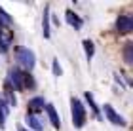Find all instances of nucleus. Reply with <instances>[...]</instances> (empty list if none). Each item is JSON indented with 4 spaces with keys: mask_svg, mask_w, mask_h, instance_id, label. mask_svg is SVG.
<instances>
[{
    "mask_svg": "<svg viewBox=\"0 0 133 131\" xmlns=\"http://www.w3.org/2000/svg\"><path fill=\"white\" fill-rule=\"evenodd\" d=\"M42 29H44V38H50V36H51V31H50V6H46V8H44Z\"/></svg>",
    "mask_w": 133,
    "mask_h": 131,
    "instance_id": "10",
    "label": "nucleus"
},
{
    "mask_svg": "<svg viewBox=\"0 0 133 131\" xmlns=\"http://www.w3.org/2000/svg\"><path fill=\"white\" fill-rule=\"evenodd\" d=\"M46 112H48V116H50V120H51V123H53V127H55V129L61 127V120H59V114H57L55 106H53V105H46Z\"/></svg>",
    "mask_w": 133,
    "mask_h": 131,
    "instance_id": "9",
    "label": "nucleus"
},
{
    "mask_svg": "<svg viewBox=\"0 0 133 131\" xmlns=\"http://www.w3.org/2000/svg\"><path fill=\"white\" fill-rule=\"evenodd\" d=\"M82 46H84V50H86L88 61H91V57H93V53H95V47H93V42H91V40H84V42H82Z\"/></svg>",
    "mask_w": 133,
    "mask_h": 131,
    "instance_id": "14",
    "label": "nucleus"
},
{
    "mask_svg": "<svg viewBox=\"0 0 133 131\" xmlns=\"http://www.w3.org/2000/svg\"><path fill=\"white\" fill-rule=\"evenodd\" d=\"M27 123H29V127H31L32 131H42V122H40L38 116L29 114V116H27Z\"/></svg>",
    "mask_w": 133,
    "mask_h": 131,
    "instance_id": "11",
    "label": "nucleus"
},
{
    "mask_svg": "<svg viewBox=\"0 0 133 131\" xmlns=\"http://www.w3.org/2000/svg\"><path fill=\"white\" fill-rule=\"evenodd\" d=\"M129 19H131V27H133V15H131V17H129Z\"/></svg>",
    "mask_w": 133,
    "mask_h": 131,
    "instance_id": "19",
    "label": "nucleus"
},
{
    "mask_svg": "<svg viewBox=\"0 0 133 131\" xmlns=\"http://www.w3.org/2000/svg\"><path fill=\"white\" fill-rule=\"evenodd\" d=\"M122 55H124V61L128 63V65H133V42H128V44L124 46Z\"/></svg>",
    "mask_w": 133,
    "mask_h": 131,
    "instance_id": "12",
    "label": "nucleus"
},
{
    "mask_svg": "<svg viewBox=\"0 0 133 131\" xmlns=\"http://www.w3.org/2000/svg\"><path fill=\"white\" fill-rule=\"evenodd\" d=\"M10 42H11V32H10L6 27H2V29H0V53H6V51H8Z\"/></svg>",
    "mask_w": 133,
    "mask_h": 131,
    "instance_id": "5",
    "label": "nucleus"
},
{
    "mask_svg": "<svg viewBox=\"0 0 133 131\" xmlns=\"http://www.w3.org/2000/svg\"><path fill=\"white\" fill-rule=\"evenodd\" d=\"M10 84H14L17 91H23V70L21 68H11L10 70V78H8Z\"/></svg>",
    "mask_w": 133,
    "mask_h": 131,
    "instance_id": "3",
    "label": "nucleus"
},
{
    "mask_svg": "<svg viewBox=\"0 0 133 131\" xmlns=\"http://www.w3.org/2000/svg\"><path fill=\"white\" fill-rule=\"evenodd\" d=\"M86 99H88V103H89V106H91V110H93V114H95V118H101L99 106L95 105V101H93V97H91V93H86Z\"/></svg>",
    "mask_w": 133,
    "mask_h": 131,
    "instance_id": "15",
    "label": "nucleus"
},
{
    "mask_svg": "<svg viewBox=\"0 0 133 131\" xmlns=\"http://www.w3.org/2000/svg\"><path fill=\"white\" fill-rule=\"evenodd\" d=\"M23 87L25 89H32L34 87V80L29 72H23Z\"/></svg>",
    "mask_w": 133,
    "mask_h": 131,
    "instance_id": "16",
    "label": "nucleus"
},
{
    "mask_svg": "<svg viewBox=\"0 0 133 131\" xmlns=\"http://www.w3.org/2000/svg\"><path fill=\"white\" fill-rule=\"evenodd\" d=\"M6 112H8V105L0 99V129L6 127Z\"/></svg>",
    "mask_w": 133,
    "mask_h": 131,
    "instance_id": "13",
    "label": "nucleus"
},
{
    "mask_svg": "<svg viewBox=\"0 0 133 131\" xmlns=\"http://www.w3.org/2000/svg\"><path fill=\"white\" fill-rule=\"evenodd\" d=\"M29 112H31V114H38L40 110H46V103H44V99L42 97H34V99H31L29 101Z\"/></svg>",
    "mask_w": 133,
    "mask_h": 131,
    "instance_id": "6",
    "label": "nucleus"
},
{
    "mask_svg": "<svg viewBox=\"0 0 133 131\" xmlns=\"http://www.w3.org/2000/svg\"><path fill=\"white\" fill-rule=\"evenodd\" d=\"M105 114H107V118L114 123V126H120V127H124V126H125V120H124V118L112 108L110 105H105Z\"/></svg>",
    "mask_w": 133,
    "mask_h": 131,
    "instance_id": "4",
    "label": "nucleus"
},
{
    "mask_svg": "<svg viewBox=\"0 0 133 131\" xmlns=\"http://www.w3.org/2000/svg\"><path fill=\"white\" fill-rule=\"evenodd\" d=\"M116 29H118V32H131L133 27H131L129 15H120L118 21H116Z\"/></svg>",
    "mask_w": 133,
    "mask_h": 131,
    "instance_id": "7",
    "label": "nucleus"
},
{
    "mask_svg": "<svg viewBox=\"0 0 133 131\" xmlns=\"http://www.w3.org/2000/svg\"><path fill=\"white\" fill-rule=\"evenodd\" d=\"M17 61L23 65V68L31 70V68H34V65H36V57H34V53H32L31 50L21 47V50L17 51Z\"/></svg>",
    "mask_w": 133,
    "mask_h": 131,
    "instance_id": "2",
    "label": "nucleus"
},
{
    "mask_svg": "<svg viewBox=\"0 0 133 131\" xmlns=\"http://www.w3.org/2000/svg\"><path fill=\"white\" fill-rule=\"evenodd\" d=\"M65 19H66V23H69L70 27H74V29H80L82 27V17L78 13H74L72 10H66L65 11Z\"/></svg>",
    "mask_w": 133,
    "mask_h": 131,
    "instance_id": "8",
    "label": "nucleus"
},
{
    "mask_svg": "<svg viewBox=\"0 0 133 131\" xmlns=\"http://www.w3.org/2000/svg\"><path fill=\"white\" fill-rule=\"evenodd\" d=\"M51 68H53V72H55V76H61L63 74V70H61V65H59L57 59H53V65H51Z\"/></svg>",
    "mask_w": 133,
    "mask_h": 131,
    "instance_id": "17",
    "label": "nucleus"
},
{
    "mask_svg": "<svg viewBox=\"0 0 133 131\" xmlns=\"http://www.w3.org/2000/svg\"><path fill=\"white\" fill-rule=\"evenodd\" d=\"M70 108H72V122H74V127H84V123H86V106H84V103L78 97H72L70 99Z\"/></svg>",
    "mask_w": 133,
    "mask_h": 131,
    "instance_id": "1",
    "label": "nucleus"
},
{
    "mask_svg": "<svg viewBox=\"0 0 133 131\" xmlns=\"http://www.w3.org/2000/svg\"><path fill=\"white\" fill-rule=\"evenodd\" d=\"M17 131H29V129H27V127H23L21 123H17Z\"/></svg>",
    "mask_w": 133,
    "mask_h": 131,
    "instance_id": "18",
    "label": "nucleus"
}]
</instances>
